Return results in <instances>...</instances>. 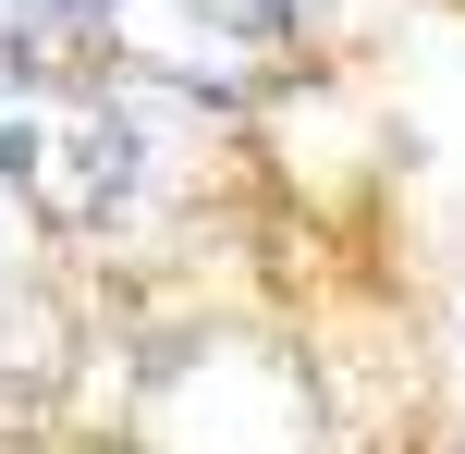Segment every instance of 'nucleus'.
Here are the masks:
<instances>
[{
    "mask_svg": "<svg viewBox=\"0 0 465 454\" xmlns=\"http://www.w3.org/2000/svg\"><path fill=\"white\" fill-rule=\"evenodd\" d=\"M0 185L37 221H62V234H98L135 197V123H123V98L62 74L37 37H0Z\"/></svg>",
    "mask_w": 465,
    "mask_h": 454,
    "instance_id": "f257e3e1",
    "label": "nucleus"
},
{
    "mask_svg": "<svg viewBox=\"0 0 465 454\" xmlns=\"http://www.w3.org/2000/svg\"><path fill=\"white\" fill-rule=\"evenodd\" d=\"M98 37H111L135 74H160V86L245 98L257 74L294 49V25H282L270 0H98Z\"/></svg>",
    "mask_w": 465,
    "mask_h": 454,
    "instance_id": "f03ea898",
    "label": "nucleus"
},
{
    "mask_svg": "<svg viewBox=\"0 0 465 454\" xmlns=\"http://www.w3.org/2000/svg\"><path fill=\"white\" fill-rule=\"evenodd\" d=\"M49 25H62L49 0H0V37H49Z\"/></svg>",
    "mask_w": 465,
    "mask_h": 454,
    "instance_id": "7ed1b4c3",
    "label": "nucleus"
},
{
    "mask_svg": "<svg viewBox=\"0 0 465 454\" xmlns=\"http://www.w3.org/2000/svg\"><path fill=\"white\" fill-rule=\"evenodd\" d=\"M49 13H62V25H98V0H49Z\"/></svg>",
    "mask_w": 465,
    "mask_h": 454,
    "instance_id": "20e7f679",
    "label": "nucleus"
}]
</instances>
